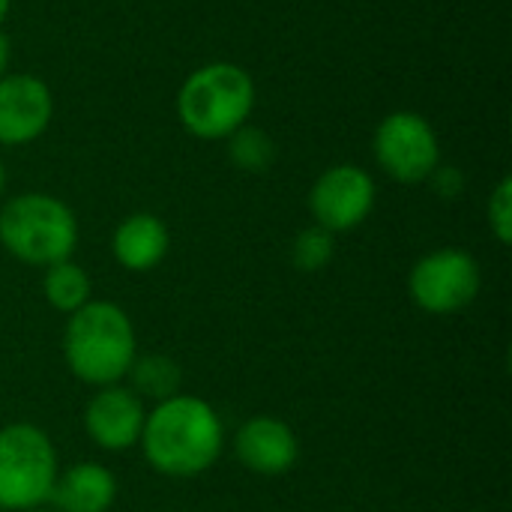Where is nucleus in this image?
I'll return each instance as SVG.
<instances>
[{"instance_id":"1","label":"nucleus","mask_w":512,"mask_h":512,"mask_svg":"<svg viewBox=\"0 0 512 512\" xmlns=\"http://www.w3.org/2000/svg\"><path fill=\"white\" fill-rule=\"evenodd\" d=\"M138 447L156 474L189 480L219 462L225 450V423L210 402L177 393L147 408Z\"/></svg>"},{"instance_id":"2","label":"nucleus","mask_w":512,"mask_h":512,"mask_svg":"<svg viewBox=\"0 0 512 512\" xmlns=\"http://www.w3.org/2000/svg\"><path fill=\"white\" fill-rule=\"evenodd\" d=\"M138 357L135 324L123 306L111 300H90L66 315L63 360L72 378L87 387L123 384Z\"/></svg>"},{"instance_id":"3","label":"nucleus","mask_w":512,"mask_h":512,"mask_svg":"<svg viewBox=\"0 0 512 512\" xmlns=\"http://www.w3.org/2000/svg\"><path fill=\"white\" fill-rule=\"evenodd\" d=\"M252 75L228 60L195 69L177 93V117L192 138L225 141L249 123L255 111Z\"/></svg>"},{"instance_id":"4","label":"nucleus","mask_w":512,"mask_h":512,"mask_svg":"<svg viewBox=\"0 0 512 512\" xmlns=\"http://www.w3.org/2000/svg\"><path fill=\"white\" fill-rule=\"evenodd\" d=\"M78 219L48 192H21L0 207V246L27 267H51L78 249Z\"/></svg>"},{"instance_id":"5","label":"nucleus","mask_w":512,"mask_h":512,"mask_svg":"<svg viewBox=\"0 0 512 512\" xmlns=\"http://www.w3.org/2000/svg\"><path fill=\"white\" fill-rule=\"evenodd\" d=\"M60 474V456L45 429L6 423L0 429V510L45 507Z\"/></svg>"},{"instance_id":"6","label":"nucleus","mask_w":512,"mask_h":512,"mask_svg":"<svg viewBox=\"0 0 512 512\" xmlns=\"http://www.w3.org/2000/svg\"><path fill=\"white\" fill-rule=\"evenodd\" d=\"M483 288L480 261L459 246L426 252L408 273V297L426 315H456L474 306Z\"/></svg>"},{"instance_id":"7","label":"nucleus","mask_w":512,"mask_h":512,"mask_svg":"<svg viewBox=\"0 0 512 512\" xmlns=\"http://www.w3.org/2000/svg\"><path fill=\"white\" fill-rule=\"evenodd\" d=\"M375 162L381 171L405 186L426 183L441 165V141L435 126L417 111H393L375 129Z\"/></svg>"},{"instance_id":"8","label":"nucleus","mask_w":512,"mask_h":512,"mask_svg":"<svg viewBox=\"0 0 512 512\" xmlns=\"http://www.w3.org/2000/svg\"><path fill=\"white\" fill-rule=\"evenodd\" d=\"M375 180L363 165L342 162L327 168L309 189L312 222L330 234H348L360 228L375 210Z\"/></svg>"},{"instance_id":"9","label":"nucleus","mask_w":512,"mask_h":512,"mask_svg":"<svg viewBox=\"0 0 512 512\" xmlns=\"http://www.w3.org/2000/svg\"><path fill=\"white\" fill-rule=\"evenodd\" d=\"M54 117V96L48 84L27 72H6L0 78V144L24 147L45 135Z\"/></svg>"},{"instance_id":"10","label":"nucleus","mask_w":512,"mask_h":512,"mask_svg":"<svg viewBox=\"0 0 512 512\" xmlns=\"http://www.w3.org/2000/svg\"><path fill=\"white\" fill-rule=\"evenodd\" d=\"M147 420V405L126 387H96L84 408V432L105 453H126L138 447Z\"/></svg>"},{"instance_id":"11","label":"nucleus","mask_w":512,"mask_h":512,"mask_svg":"<svg viewBox=\"0 0 512 512\" xmlns=\"http://www.w3.org/2000/svg\"><path fill=\"white\" fill-rule=\"evenodd\" d=\"M231 444L237 462L258 477H282L300 459V438L294 426L270 414L249 417Z\"/></svg>"},{"instance_id":"12","label":"nucleus","mask_w":512,"mask_h":512,"mask_svg":"<svg viewBox=\"0 0 512 512\" xmlns=\"http://www.w3.org/2000/svg\"><path fill=\"white\" fill-rule=\"evenodd\" d=\"M117 501V477L102 462H75L57 474L51 489L54 512H108Z\"/></svg>"},{"instance_id":"13","label":"nucleus","mask_w":512,"mask_h":512,"mask_svg":"<svg viewBox=\"0 0 512 512\" xmlns=\"http://www.w3.org/2000/svg\"><path fill=\"white\" fill-rule=\"evenodd\" d=\"M171 249L168 225L153 213H132L126 216L111 237L114 261L129 273H150L165 261Z\"/></svg>"},{"instance_id":"14","label":"nucleus","mask_w":512,"mask_h":512,"mask_svg":"<svg viewBox=\"0 0 512 512\" xmlns=\"http://www.w3.org/2000/svg\"><path fill=\"white\" fill-rule=\"evenodd\" d=\"M42 297L54 312L72 315L93 300V282L81 264L66 258L42 270Z\"/></svg>"},{"instance_id":"15","label":"nucleus","mask_w":512,"mask_h":512,"mask_svg":"<svg viewBox=\"0 0 512 512\" xmlns=\"http://www.w3.org/2000/svg\"><path fill=\"white\" fill-rule=\"evenodd\" d=\"M126 387L147 405H159L171 396L180 393L183 387V372H180V363L165 357V354H144V357H135L129 375H126Z\"/></svg>"},{"instance_id":"16","label":"nucleus","mask_w":512,"mask_h":512,"mask_svg":"<svg viewBox=\"0 0 512 512\" xmlns=\"http://www.w3.org/2000/svg\"><path fill=\"white\" fill-rule=\"evenodd\" d=\"M225 141H228L231 162H234L240 171L261 174V171H267V168L273 165V159H276V144H273V138H270L264 129L252 126V123L240 126V129H237L234 135H228Z\"/></svg>"},{"instance_id":"17","label":"nucleus","mask_w":512,"mask_h":512,"mask_svg":"<svg viewBox=\"0 0 512 512\" xmlns=\"http://www.w3.org/2000/svg\"><path fill=\"white\" fill-rule=\"evenodd\" d=\"M336 255V234L324 231L321 225H309L303 228L294 243H291V264L300 273H321Z\"/></svg>"},{"instance_id":"18","label":"nucleus","mask_w":512,"mask_h":512,"mask_svg":"<svg viewBox=\"0 0 512 512\" xmlns=\"http://www.w3.org/2000/svg\"><path fill=\"white\" fill-rule=\"evenodd\" d=\"M486 216H489V231L495 234V240L501 246H510L512 243V180L510 177H501L498 186L492 189L489 195V204H486Z\"/></svg>"},{"instance_id":"19","label":"nucleus","mask_w":512,"mask_h":512,"mask_svg":"<svg viewBox=\"0 0 512 512\" xmlns=\"http://www.w3.org/2000/svg\"><path fill=\"white\" fill-rule=\"evenodd\" d=\"M426 183H432L441 198H456L465 189V174L453 165H438Z\"/></svg>"},{"instance_id":"20","label":"nucleus","mask_w":512,"mask_h":512,"mask_svg":"<svg viewBox=\"0 0 512 512\" xmlns=\"http://www.w3.org/2000/svg\"><path fill=\"white\" fill-rule=\"evenodd\" d=\"M9 60H12V42H9V36L0 30V78L9 72Z\"/></svg>"},{"instance_id":"21","label":"nucleus","mask_w":512,"mask_h":512,"mask_svg":"<svg viewBox=\"0 0 512 512\" xmlns=\"http://www.w3.org/2000/svg\"><path fill=\"white\" fill-rule=\"evenodd\" d=\"M9 9H12V0H0V24H3V18L9 15Z\"/></svg>"},{"instance_id":"22","label":"nucleus","mask_w":512,"mask_h":512,"mask_svg":"<svg viewBox=\"0 0 512 512\" xmlns=\"http://www.w3.org/2000/svg\"><path fill=\"white\" fill-rule=\"evenodd\" d=\"M3 189H6V168H3V159H0V195H3Z\"/></svg>"},{"instance_id":"23","label":"nucleus","mask_w":512,"mask_h":512,"mask_svg":"<svg viewBox=\"0 0 512 512\" xmlns=\"http://www.w3.org/2000/svg\"><path fill=\"white\" fill-rule=\"evenodd\" d=\"M27 512H54L51 507H36V510H27Z\"/></svg>"}]
</instances>
